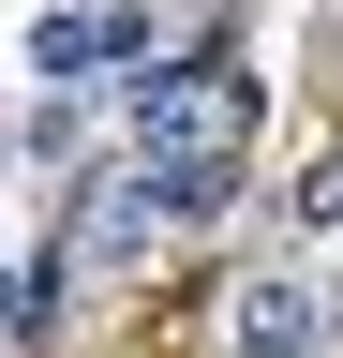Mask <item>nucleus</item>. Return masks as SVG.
<instances>
[{
  "mask_svg": "<svg viewBox=\"0 0 343 358\" xmlns=\"http://www.w3.org/2000/svg\"><path fill=\"white\" fill-rule=\"evenodd\" d=\"M284 239H343V150L284 179Z\"/></svg>",
  "mask_w": 343,
  "mask_h": 358,
  "instance_id": "20e7f679",
  "label": "nucleus"
},
{
  "mask_svg": "<svg viewBox=\"0 0 343 358\" xmlns=\"http://www.w3.org/2000/svg\"><path fill=\"white\" fill-rule=\"evenodd\" d=\"M60 329V254H15L0 268V343H45Z\"/></svg>",
  "mask_w": 343,
  "mask_h": 358,
  "instance_id": "7ed1b4c3",
  "label": "nucleus"
},
{
  "mask_svg": "<svg viewBox=\"0 0 343 358\" xmlns=\"http://www.w3.org/2000/svg\"><path fill=\"white\" fill-rule=\"evenodd\" d=\"M0 164H30V150H15V120H0Z\"/></svg>",
  "mask_w": 343,
  "mask_h": 358,
  "instance_id": "39448f33",
  "label": "nucleus"
},
{
  "mask_svg": "<svg viewBox=\"0 0 343 358\" xmlns=\"http://www.w3.org/2000/svg\"><path fill=\"white\" fill-rule=\"evenodd\" d=\"M135 164H254V75L224 45H194L135 90Z\"/></svg>",
  "mask_w": 343,
  "mask_h": 358,
  "instance_id": "f257e3e1",
  "label": "nucleus"
},
{
  "mask_svg": "<svg viewBox=\"0 0 343 358\" xmlns=\"http://www.w3.org/2000/svg\"><path fill=\"white\" fill-rule=\"evenodd\" d=\"M224 358H343V284H314V268H239L224 284Z\"/></svg>",
  "mask_w": 343,
  "mask_h": 358,
  "instance_id": "f03ea898",
  "label": "nucleus"
}]
</instances>
